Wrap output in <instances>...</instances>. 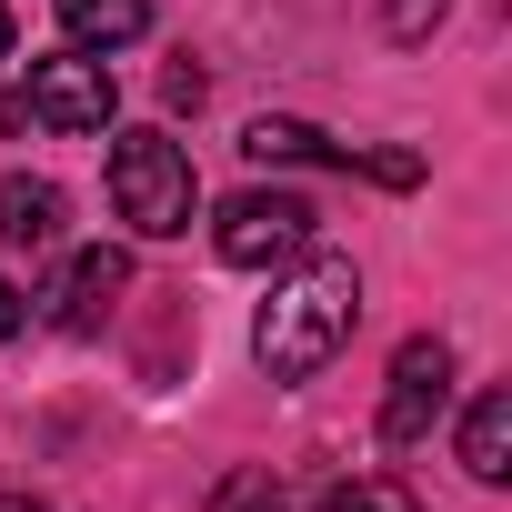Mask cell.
<instances>
[{
  "mask_svg": "<svg viewBox=\"0 0 512 512\" xmlns=\"http://www.w3.org/2000/svg\"><path fill=\"white\" fill-rule=\"evenodd\" d=\"M11 111H31V121H41V131H61V141L111 131V61L61 51V61H41V71H31V101H11Z\"/></svg>",
  "mask_w": 512,
  "mask_h": 512,
  "instance_id": "obj_4",
  "label": "cell"
},
{
  "mask_svg": "<svg viewBox=\"0 0 512 512\" xmlns=\"http://www.w3.org/2000/svg\"><path fill=\"white\" fill-rule=\"evenodd\" d=\"M111 211L141 231V241H181L191 211H201V171L171 131H121L111 141Z\"/></svg>",
  "mask_w": 512,
  "mask_h": 512,
  "instance_id": "obj_2",
  "label": "cell"
},
{
  "mask_svg": "<svg viewBox=\"0 0 512 512\" xmlns=\"http://www.w3.org/2000/svg\"><path fill=\"white\" fill-rule=\"evenodd\" d=\"M312 512H422V502H412L402 482H332Z\"/></svg>",
  "mask_w": 512,
  "mask_h": 512,
  "instance_id": "obj_11",
  "label": "cell"
},
{
  "mask_svg": "<svg viewBox=\"0 0 512 512\" xmlns=\"http://www.w3.org/2000/svg\"><path fill=\"white\" fill-rule=\"evenodd\" d=\"M201 91H211V81H201V71H191V61H181V71H171V81H161V101H171V111H201Z\"/></svg>",
  "mask_w": 512,
  "mask_h": 512,
  "instance_id": "obj_14",
  "label": "cell"
},
{
  "mask_svg": "<svg viewBox=\"0 0 512 512\" xmlns=\"http://www.w3.org/2000/svg\"><path fill=\"white\" fill-rule=\"evenodd\" d=\"M452 402V342H402L392 352V392H382V442H422Z\"/></svg>",
  "mask_w": 512,
  "mask_h": 512,
  "instance_id": "obj_5",
  "label": "cell"
},
{
  "mask_svg": "<svg viewBox=\"0 0 512 512\" xmlns=\"http://www.w3.org/2000/svg\"><path fill=\"white\" fill-rule=\"evenodd\" d=\"M51 11H61L71 51H131L151 31V0H51Z\"/></svg>",
  "mask_w": 512,
  "mask_h": 512,
  "instance_id": "obj_8",
  "label": "cell"
},
{
  "mask_svg": "<svg viewBox=\"0 0 512 512\" xmlns=\"http://www.w3.org/2000/svg\"><path fill=\"white\" fill-rule=\"evenodd\" d=\"M11 332H21V292H11V282H0V342H11Z\"/></svg>",
  "mask_w": 512,
  "mask_h": 512,
  "instance_id": "obj_15",
  "label": "cell"
},
{
  "mask_svg": "<svg viewBox=\"0 0 512 512\" xmlns=\"http://www.w3.org/2000/svg\"><path fill=\"white\" fill-rule=\"evenodd\" d=\"M121 292H131V262H121L111 241H91V251H71V262L51 272V292H41V322H51V332H101Z\"/></svg>",
  "mask_w": 512,
  "mask_h": 512,
  "instance_id": "obj_6",
  "label": "cell"
},
{
  "mask_svg": "<svg viewBox=\"0 0 512 512\" xmlns=\"http://www.w3.org/2000/svg\"><path fill=\"white\" fill-rule=\"evenodd\" d=\"M0 512H51V502H31V492H0Z\"/></svg>",
  "mask_w": 512,
  "mask_h": 512,
  "instance_id": "obj_16",
  "label": "cell"
},
{
  "mask_svg": "<svg viewBox=\"0 0 512 512\" xmlns=\"http://www.w3.org/2000/svg\"><path fill=\"white\" fill-rule=\"evenodd\" d=\"M211 512H292V492H282L272 472H231V482L211 492Z\"/></svg>",
  "mask_w": 512,
  "mask_h": 512,
  "instance_id": "obj_12",
  "label": "cell"
},
{
  "mask_svg": "<svg viewBox=\"0 0 512 512\" xmlns=\"http://www.w3.org/2000/svg\"><path fill=\"white\" fill-rule=\"evenodd\" d=\"M211 241H221V262H231V272L302 262V251H312V201H302V191H231L221 221H211Z\"/></svg>",
  "mask_w": 512,
  "mask_h": 512,
  "instance_id": "obj_3",
  "label": "cell"
},
{
  "mask_svg": "<svg viewBox=\"0 0 512 512\" xmlns=\"http://www.w3.org/2000/svg\"><path fill=\"white\" fill-rule=\"evenodd\" d=\"M442 11H452V0H382V31H392V41H432Z\"/></svg>",
  "mask_w": 512,
  "mask_h": 512,
  "instance_id": "obj_13",
  "label": "cell"
},
{
  "mask_svg": "<svg viewBox=\"0 0 512 512\" xmlns=\"http://www.w3.org/2000/svg\"><path fill=\"white\" fill-rule=\"evenodd\" d=\"M352 322H362V272L342 262V251H302L292 282H272L262 322H251V362L292 392V382H312L352 342Z\"/></svg>",
  "mask_w": 512,
  "mask_h": 512,
  "instance_id": "obj_1",
  "label": "cell"
},
{
  "mask_svg": "<svg viewBox=\"0 0 512 512\" xmlns=\"http://www.w3.org/2000/svg\"><path fill=\"white\" fill-rule=\"evenodd\" d=\"M0 61H11V0H0Z\"/></svg>",
  "mask_w": 512,
  "mask_h": 512,
  "instance_id": "obj_17",
  "label": "cell"
},
{
  "mask_svg": "<svg viewBox=\"0 0 512 512\" xmlns=\"http://www.w3.org/2000/svg\"><path fill=\"white\" fill-rule=\"evenodd\" d=\"M462 472L472 482H512V392H482L462 412Z\"/></svg>",
  "mask_w": 512,
  "mask_h": 512,
  "instance_id": "obj_9",
  "label": "cell"
},
{
  "mask_svg": "<svg viewBox=\"0 0 512 512\" xmlns=\"http://www.w3.org/2000/svg\"><path fill=\"white\" fill-rule=\"evenodd\" d=\"M241 151H251V161H332V171L352 161V151H342L332 131H312V121H251Z\"/></svg>",
  "mask_w": 512,
  "mask_h": 512,
  "instance_id": "obj_10",
  "label": "cell"
},
{
  "mask_svg": "<svg viewBox=\"0 0 512 512\" xmlns=\"http://www.w3.org/2000/svg\"><path fill=\"white\" fill-rule=\"evenodd\" d=\"M61 221H71L61 181H31V171L0 181V241H11V251H61Z\"/></svg>",
  "mask_w": 512,
  "mask_h": 512,
  "instance_id": "obj_7",
  "label": "cell"
}]
</instances>
